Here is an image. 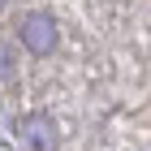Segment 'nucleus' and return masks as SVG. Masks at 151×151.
<instances>
[{"mask_svg":"<svg viewBox=\"0 0 151 151\" xmlns=\"http://www.w3.org/2000/svg\"><path fill=\"white\" fill-rule=\"evenodd\" d=\"M4 73H9V52L0 47V78H4Z\"/></svg>","mask_w":151,"mask_h":151,"instance_id":"3","label":"nucleus"},{"mask_svg":"<svg viewBox=\"0 0 151 151\" xmlns=\"http://www.w3.org/2000/svg\"><path fill=\"white\" fill-rule=\"evenodd\" d=\"M17 39H22L26 52H35V56H47L52 47H56L60 30H56V17L52 13H26L22 26H17Z\"/></svg>","mask_w":151,"mask_h":151,"instance_id":"1","label":"nucleus"},{"mask_svg":"<svg viewBox=\"0 0 151 151\" xmlns=\"http://www.w3.org/2000/svg\"><path fill=\"white\" fill-rule=\"evenodd\" d=\"M0 9H4V0H0Z\"/></svg>","mask_w":151,"mask_h":151,"instance_id":"5","label":"nucleus"},{"mask_svg":"<svg viewBox=\"0 0 151 151\" xmlns=\"http://www.w3.org/2000/svg\"><path fill=\"white\" fill-rule=\"evenodd\" d=\"M22 142H26V151H56V125L47 116H26L22 121Z\"/></svg>","mask_w":151,"mask_h":151,"instance_id":"2","label":"nucleus"},{"mask_svg":"<svg viewBox=\"0 0 151 151\" xmlns=\"http://www.w3.org/2000/svg\"><path fill=\"white\" fill-rule=\"evenodd\" d=\"M0 151H13V147H9V142H0Z\"/></svg>","mask_w":151,"mask_h":151,"instance_id":"4","label":"nucleus"}]
</instances>
